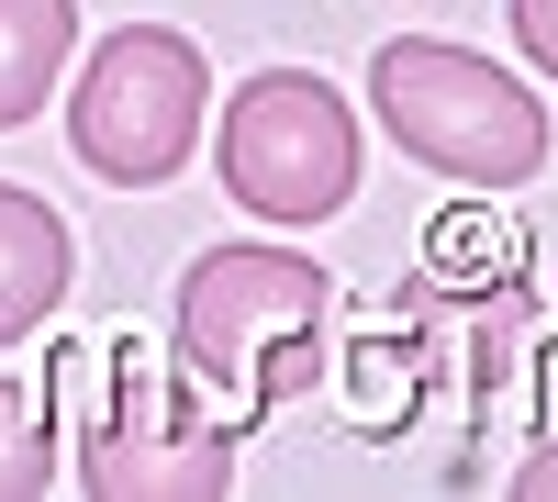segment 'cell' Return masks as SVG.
<instances>
[{"mask_svg":"<svg viewBox=\"0 0 558 502\" xmlns=\"http://www.w3.org/2000/svg\"><path fill=\"white\" fill-rule=\"evenodd\" d=\"M179 380H191L223 425H257L279 391L313 369L324 335V268L291 246H202L179 280Z\"/></svg>","mask_w":558,"mask_h":502,"instance_id":"1","label":"cell"},{"mask_svg":"<svg viewBox=\"0 0 558 502\" xmlns=\"http://www.w3.org/2000/svg\"><path fill=\"white\" fill-rule=\"evenodd\" d=\"M368 101H380L391 146L425 157L458 191H514V179L547 168V101L525 78H502L481 45H447V34H391L368 57Z\"/></svg>","mask_w":558,"mask_h":502,"instance_id":"2","label":"cell"},{"mask_svg":"<svg viewBox=\"0 0 558 502\" xmlns=\"http://www.w3.org/2000/svg\"><path fill=\"white\" fill-rule=\"evenodd\" d=\"M78 425V491L89 502H223L235 491V425L179 380L146 369V346H101Z\"/></svg>","mask_w":558,"mask_h":502,"instance_id":"3","label":"cell"},{"mask_svg":"<svg viewBox=\"0 0 558 502\" xmlns=\"http://www.w3.org/2000/svg\"><path fill=\"white\" fill-rule=\"evenodd\" d=\"M202 112H213L202 45L168 34V23H123V34L89 45V68L68 89V146H78V168H101L112 191H157V179L191 168Z\"/></svg>","mask_w":558,"mask_h":502,"instance_id":"4","label":"cell"},{"mask_svg":"<svg viewBox=\"0 0 558 502\" xmlns=\"http://www.w3.org/2000/svg\"><path fill=\"white\" fill-rule=\"evenodd\" d=\"M223 191L268 223H324L357 191V112L324 89L313 68H257L235 101H223Z\"/></svg>","mask_w":558,"mask_h":502,"instance_id":"5","label":"cell"},{"mask_svg":"<svg viewBox=\"0 0 558 502\" xmlns=\"http://www.w3.org/2000/svg\"><path fill=\"white\" fill-rule=\"evenodd\" d=\"M68 223L45 212L34 191H12L0 179V346H23V335H45L57 325V302H68Z\"/></svg>","mask_w":558,"mask_h":502,"instance_id":"6","label":"cell"},{"mask_svg":"<svg viewBox=\"0 0 558 502\" xmlns=\"http://www.w3.org/2000/svg\"><path fill=\"white\" fill-rule=\"evenodd\" d=\"M78 0H0V134L45 112V89L68 78Z\"/></svg>","mask_w":558,"mask_h":502,"instance_id":"7","label":"cell"},{"mask_svg":"<svg viewBox=\"0 0 558 502\" xmlns=\"http://www.w3.org/2000/svg\"><path fill=\"white\" fill-rule=\"evenodd\" d=\"M45 480H57V414L23 380H0V502H34Z\"/></svg>","mask_w":558,"mask_h":502,"instance_id":"8","label":"cell"},{"mask_svg":"<svg viewBox=\"0 0 558 502\" xmlns=\"http://www.w3.org/2000/svg\"><path fill=\"white\" fill-rule=\"evenodd\" d=\"M514 45H525V57L558 78V0H514Z\"/></svg>","mask_w":558,"mask_h":502,"instance_id":"9","label":"cell"},{"mask_svg":"<svg viewBox=\"0 0 558 502\" xmlns=\"http://www.w3.org/2000/svg\"><path fill=\"white\" fill-rule=\"evenodd\" d=\"M514 502H558V446H547V458H525V469H514Z\"/></svg>","mask_w":558,"mask_h":502,"instance_id":"10","label":"cell"}]
</instances>
